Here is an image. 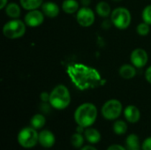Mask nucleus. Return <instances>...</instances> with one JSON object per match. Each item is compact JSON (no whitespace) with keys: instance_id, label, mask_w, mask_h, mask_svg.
<instances>
[{"instance_id":"obj_26","label":"nucleus","mask_w":151,"mask_h":150,"mask_svg":"<svg viewBox=\"0 0 151 150\" xmlns=\"http://www.w3.org/2000/svg\"><path fill=\"white\" fill-rule=\"evenodd\" d=\"M142 149L151 150V137H148L143 141L142 144Z\"/></svg>"},{"instance_id":"obj_34","label":"nucleus","mask_w":151,"mask_h":150,"mask_svg":"<svg viewBox=\"0 0 151 150\" xmlns=\"http://www.w3.org/2000/svg\"><path fill=\"white\" fill-rule=\"evenodd\" d=\"M115 2H119V1H121V0H114Z\"/></svg>"},{"instance_id":"obj_1","label":"nucleus","mask_w":151,"mask_h":150,"mask_svg":"<svg viewBox=\"0 0 151 150\" xmlns=\"http://www.w3.org/2000/svg\"><path fill=\"white\" fill-rule=\"evenodd\" d=\"M68 72L76 86L81 89L93 87L100 80V75L96 70L81 65L70 67Z\"/></svg>"},{"instance_id":"obj_10","label":"nucleus","mask_w":151,"mask_h":150,"mask_svg":"<svg viewBox=\"0 0 151 150\" xmlns=\"http://www.w3.org/2000/svg\"><path fill=\"white\" fill-rule=\"evenodd\" d=\"M44 14L42 11L38 9L28 11V12L25 15L24 21L27 26L31 27H36L41 26L44 20Z\"/></svg>"},{"instance_id":"obj_5","label":"nucleus","mask_w":151,"mask_h":150,"mask_svg":"<svg viewBox=\"0 0 151 150\" xmlns=\"http://www.w3.org/2000/svg\"><path fill=\"white\" fill-rule=\"evenodd\" d=\"M132 20V16L127 8L125 7H118L111 11V21L114 25L115 27L120 30L127 29Z\"/></svg>"},{"instance_id":"obj_28","label":"nucleus","mask_w":151,"mask_h":150,"mask_svg":"<svg viewBox=\"0 0 151 150\" xmlns=\"http://www.w3.org/2000/svg\"><path fill=\"white\" fill-rule=\"evenodd\" d=\"M40 98L42 103H48L50 102V94L47 92H42L40 95Z\"/></svg>"},{"instance_id":"obj_12","label":"nucleus","mask_w":151,"mask_h":150,"mask_svg":"<svg viewBox=\"0 0 151 150\" xmlns=\"http://www.w3.org/2000/svg\"><path fill=\"white\" fill-rule=\"evenodd\" d=\"M125 118L132 124L137 123L141 118V112L139 109L134 105H128L124 110Z\"/></svg>"},{"instance_id":"obj_30","label":"nucleus","mask_w":151,"mask_h":150,"mask_svg":"<svg viewBox=\"0 0 151 150\" xmlns=\"http://www.w3.org/2000/svg\"><path fill=\"white\" fill-rule=\"evenodd\" d=\"M107 150H127L124 147L119 145V144H113V145H111Z\"/></svg>"},{"instance_id":"obj_14","label":"nucleus","mask_w":151,"mask_h":150,"mask_svg":"<svg viewBox=\"0 0 151 150\" xmlns=\"http://www.w3.org/2000/svg\"><path fill=\"white\" fill-rule=\"evenodd\" d=\"M119 75L125 79V80H131L136 75V70L135 66L133 65H128V64H124L120 66L119 70Z\"/></svg>"},{"instance_id":"obj_35","label":"nucleus","mask_w":151,"mask_h":150,"mask_svg":"<svg viewBox=\"0 0 151 150\" xmlns=\"http://www.w3.org/2000/svg\"><path fill=\"white\" fill-rule=\"evenodd\" d=\"M135 150H140V149H135Z\"/></svg>"},{"instance_id":"obj_27","label":"nucleus","mask_w":151,"mask_h":150,"mask_svg":"<svg viewBox=\"0 0 151 150\" xmlns=\"http://www.w3.org/2000/svg\"><path fill=\"white\" fill-rule=\"evenodd\" d=\"M50 103H43L42 105H41V110L43 113H49L50 111Z\"/></svg>"},{"instance_id":"obj_9","label":"nucleus","mask_w":151,"mask_h":150,"mask_svg":"<svg viewBox=\"0 0 151 150\" xmlns=\"http://www.w3.org/2000/svg\"><path fill=\"white\" fill-rule=\"evenodd\" d=\"M131 63L136 68L144 67L149 61V55L147 51L142 48H137L134 50L130 56Z\"/></svg>"},{"instance_id":"obj_17","label":"nucleus","mask_w":151,"mask_h":150,"mask_svg":"<svg viewBox=\"0 0 151 150\" xmlns=\"http://www.w3.org/2000/svg\"><path fill=\"white\" fill-rule=\"evenodd\" d=\"M4 11H5L6 15L12 19H18L21 13V10H20L19 5L15 4V3L8 4L4 8Z\"/></svg>"},{"instance_id":"obj_2","label":"nucleus","mask_w":151,"mask_h":150,"mask_svg":"<svg viewBox=\"0 0 151 150\" xmlns=\"http://www.w3.org/2000/svg\"><path fill=\"white\" fill-rule=\"evenodd\" d=\"M97 109L91 103L81 104L74 112V120L76 124L84 128L90 127L96 120Z\"/></svg>"},{"instance_id":"obj_4","label":"nucleus","mask_w":151,"mask_h":150,"mask_svg":"<svg viewBox=\"0 0 151 150\" xmlns=\"http://www.w3.org/2000/svg\"><path fill=\"white\" fill-rule=\"evenodd\" d=\"M26 23L19 19H12L7 21L3 27V34L8 39H19L26 33Z\"/></svg>"},{"instance_id":"obj_11","label":"nucleus","mask_w":151,"mask_h":150,"mask_svg":"<svg viewBox=\"0 0 151 150\" xmlns=\"http://www.w3.org/2000/svg\"><path fill=\"white\" fill-rule=\"evenodd\" d=\"M39 144L46 149H50L54 146L56 139L55 135L49 130H42L39 133Z\"/></svg>"},{"instance_id":"obj_16","label":"nucleus","mask_w":151,"mask_h":150,"mask_svg":"<svg viewBox=\"0 0 151 150\" xmlns=\"http://www.w3.org/2000/svg\"><path fill=\"white\" fill-rule=\"evenodd\" d=\"M96 13L100 17H103V18H107V17L111 16V6L105 1L99 2L96 6Z\"/></svg>"},{"instance_id":"obj_13","label":"nucleus","mask_w":151,"mask_h":150,"mask_svg":"<svg viewBox=\"0 0 151 150\" xmlns=\"http://www.w3.org/2000/svg\"><path fill=\"white\" fill-rule=\"evenodd\" d=\"M42 11L46 17L49 18H55L58 15L59 13V7L57 4L53 2H44L42 5L41 6Z\"/></svg>"},{"instance_id":"obj_23","label":"nucleus","mask_w":151,"mask_h":150,"mask_svg":"<svg viewBox=\"0 0 151 150\" xmlns=\"http://www.w3.org/2000/svg\"><path fill=\"white\" fill-rule=\"evenodd\" d=\"M71 143L75 149L82 148V146L84 144V137H83V135L81 133H74L71 138Z\"/></svg>"},{"instance_id":"obj_20","label":"nucleus","mask_w":151,"mask_h":150,"mask_svg":"<svg viewBox=\"0 0 151 150\" xmlns=\"http://www.w3.org/2000/svg\"><path fill=\"white\" fill-rule=\"evenodd\" d=\"M20 5L27 11H32L40 8L42 5V0H20Z\"/></svg>"},{"instance_id":"obj_7","label":"nucleus","mask_w":151,"mask_h":150,"mask_svg":"<svg viewBox=\"0 0 151 150\" xmlns=\"http://www.w3.org/2000/svg\"><path fill=\"white\" fill-rule=\"evenodd\" d=\"M122 103L117 99H111L104 103L101 112L103 117L107 120H115L122 113Z\"/></svg>"},{"instance_id":"obj_32","label":"nucleus","mask_w":151,"mask_h":150,"mask_svg":"<svg viewBox=\"0 0 151 150\" xmlns=\"http://www.w3.org/2000/svg\"><path fill=\"white\" fill-rule=\"evenodd\" d=\"M7 0H1L0 1V9H4L7 5Z\"/></svg>"},{"instance_id":"obj_33","label":"nucleus","mask_w":151,"mask_h":150,"mask_svg":"<svg viewBox=\"0 0 151 150\" xmlns=\"http://www.w3.org/2000/svg\"><path fill=\"white\" fill-rule=\"evenodd\" d=\"M81 3L83 6H88L91 3V0H81Z\"/></svg>"},{"instance_id":"obj_18","label":"nucleus","mask_w":151,"mask_h":150,"mask_svg":"<svg viewBox=\"0 0 151 150\" xmlns=\"http://www.w3.org/2000/svg\"><path fill=\"white\" fill-rule=\"evenodd\" d=\"M79 9V3L76 0H65L62 4V10L67 14L75 13Z\"/></svg>"},{"instance_id":"obj_22","label":"nucleus","mask_w":151,"mask_h":150,"mask_svg":"<svg viewBox=\"0 0 151 150\" xmlns=\"http://www.w3.org/2000/svg\"><path fill=\"white\" fill-rule=\"evenodd\" d=\"M113 131L117 135H123L127 132V124L123 120H117L113 124Z\"/></svg>"},{"instance_id":"obj_19","label":"nucleus","mask_w":151,"mask_h":150,"mask_svg":"<svg viewBox=\"0 0 151 150\" xmlns=\"http://www.w3.org/2000/svg\"><path fill=\"white\" fill-rule=\"evenodd\" d=\"M126 145H127V148L128 150L140 149V148L142 147L140 144L139 137L134 133L127 136V138L126 140Z\"/></svg>"},{"instance_id":"obj_3","label":"nucleus","mask_w":151,"mask_h":150,"mask_svg":"<svg viewBox=\"0 0 151 150\" xmlns=\"http://www.w3.org/2000/svg\"><path fill=\"white\" fill-rule=\"evenodd\" d=\"M52 108L56 110H65L71 103V95L65 85L56 86L50 94V102Z\"/></svg>"},{"instance_id":"obj_6","label":"nucleus","mask_w":151,"mask_h":150,"mask_svg":"<svg viewBox=\"0 0 151 150\" xmlns=\"http://www.w3.org/2000/svg\"><path fill=\"white\" fill-rule=\"evenodd\" d=\"M18 142L24 149H32L39 141V133L34 127H24L18 134Z\"/></svg>"},{"instance_id":"obj_8","label":"nucleus","mask_w":151,"mask_h":150,"mask_svg":"<svg viewBox=\"0 0 151 150\" xmlns=\"http://www.w3.org/2000/svg\"><path fill=\"white\" fill-rule=\"evenodd\" d=\"M76 19L79 25H81V27H88L94 24L96 16L92 9H90L88 6H83L78 10Z\"/></svg>"},{"instance_id":"obj_29","label":"nucleus","mask_w":151,"mask_h":150,"mask_svg":"<svg viewBox=\"0 0 151 150\" xmlns=\"http://www.w3.org/2000/svg\"><path fill=\"white\" fill-rule=\"evenodd\" d=\"M145 79L149 83L151 84V65L147 68V70L145 72Z\"/></svg>"},{"instance_id":"obj_21","label":"nucleus","mask_w":151,"mask_h":150,"mask_svg":"<svg viewBox=\"0 0 151 150\" xmlns=\"http://www.w3.org/2000/svg\"><path fill=\"white\" fill-rule=\"evenodd\" d=\"M46 124L45 117L42 114H35L32 117L30 120V125L35 129H41Z\"/></svg>"},{"instance_id":"obj_25","label":"nucleus","mask_w":151,"mask_h":150,"mask_svg":"<svg viewBox=\"0 0 151 150\" xmlns=\"http://www.w3.org/2000/svg\"><path fill=\"white\" fill-rule=\"evenodd\" d=\"M142 18L145 23L151 25V4L144 7L142 12Z\"/></svg>"},{"instance_id":"obj_15","label":"nucleus","mask_w":151,"mask_h":150,"mask_svg":"<svg viewBox=\"0 0 151 150\" xmlns=\"http://www.w3.org/2000/svg\"><path fill=\"white\" fill-rule=\"evenodd\" d=\"M85 139L91 144H96L101 141V133L95 128H87L84 131Z\"/></svg>"},{"instance_id":"obj_24","label":"nucleus","mask_w":151,"mask_h":150,"mask_svg":"<svg viewBox=\"0 0 151 150\" xmlns=\"http://www.w3.org/2000/svg\"><path fill=\"white\" fill-rule=\"evenodd\" d=\"M150 26L149 24L145 23L144 21L140 23L137 27H136V31H137V34L141 36H146L150 34Z\"/></svg>"},{"instance_id":"obj_31","label":"nucleus","mask_w":151,"mask_h":150,"mask_svg":"<svg viewBox=\"0 0 151 150\" xmlns=\"http://www.w3.org/2000/svg\"><path fill=\"white\" fill-rule=\"evenodd\" d=\"M81 150H97V149H96L95 147L91 146V145H87V146H83Z\"/></svg>"}]
</instances>
